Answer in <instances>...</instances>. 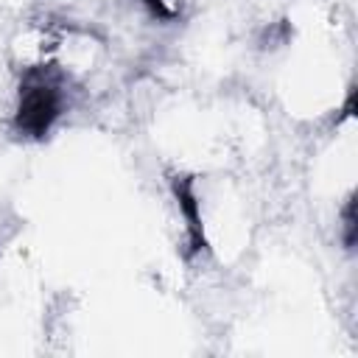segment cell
<instances>
[{"label": "cell", "mask_w": 358, "mask_h": 358, "mask_svg": "<svg viewBox=\"0 0 358 358\" xmlns=\"http://www.w3.org/2000/svg\"><path fill=\"white\" fill-rule=\"evenodd\" d=\"M59 106H62V95L56 90V84H50L48 78L31 81L22 90V101H20V112H17V126L25 134H45L50 129V123L59 117Z\"/></svg>", "instance_id": "1"}, {"label": "cell", "mask_w": 358, "mask_h": 358, "mask_svg": "<svg viewBox=\"0 0 358 358\" xmlns=\"http://www.w3.org/2000/svg\"><path fill=\"white\" fill-rule=\"evenodd\" d=\"M143 3H148L154 11H165V8H162V0H143Z\"/></svg>", "instance_id": "2"}]
</instances>
